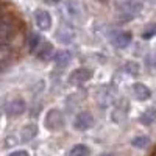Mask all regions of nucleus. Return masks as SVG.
<instances>
[{
  "mask_svg": "<svg viewBox=\"0 0 156 156\" xmlns=\"http://www.w3.org/2000/svg\"><path fill=\"white\" fill-rule=\"evenodd\" d=\"M27 23L17 8L0 0V72L8 67L28 42Z\"/></svg>",
  "mask_w": 156,
  "mask_h": 156,
  "instance_id": "f257e3e1",
  "label": "nucleus"
},
{
  "mask_svg": "<svg viewBox=\"0 0 156 156\" xmlns=\"http://www.w3.org/2000/svg\"><path fill=\"white\" fill-rule=\"evenodd\" d=\"M44 125L45 128H48L50 131H58L64 126V117L61 114V111L58 109H50L45 114V119H44Z\"/></svg>",
  "mask_w": 156,
  "mask_h": 156,
  "instance_id": "f03ea898",
  "label": "nucleus"
},
{
  "mask_svg": "<svg viewBox=\"0 0 156 156\" xmlns=\"http://www.w3.org/2000/svg\"><path fill=\"white\" fill-rule=\"evenodd\" d=\"M92 78V72L86 67H80V69H75L70 75H69V83L75 84V86H80L86 81H89Z\"/></svg>",
  "mask_w": 156,
  "mask_h": 156,
  "instance_id": "7ed1b4c3",
  "label": "nucleus"
},
{
  "mask_svg": "<svg viewBox=\"0 0 156 156\" xmlns=\"http://www.w3.org/2000/svg\"><path fill=\"white\" fill-rule=\"evenodd\" d=\"M34 22H36L39 30H42V31L50 30V27H51V16H50V12L45 11V9H37L34 12Z\"/></svg>",
  "mask_w": 156,
  "mask_h": 156,
  "instance_id": "20e7f679",
  "label": "nucleus"
},
{
  "mask_svg": "<svg viewBox=\"0 0 156 156\" xmlns=\"http://www.w3.org/2000/svg\"><path fill=\"white\" fill-rule=\"evenodd\" d=\"M92 125H94V117L87 111H83L75 117V128L80 129V131H86V129L92 128Z\"/></svg>",
  "mask_w": 156,
  "mask_h": 156,
  "instance_id": "39448f33",
  "label": "nucleus"
},
{
  "mask_svg": "<svg viewBox=\"0 0 156 156\" xmlns=\"http://www.w3.org/2000/svg\"><path fill=\"white\" fill-rule=\"evenodd\" d=\"M25 109H27V105H25V101H23L22 98H14V100H11L8 105H6V108H5L6 114L11 115V117L20 115Z\"/></svg>",
  "mask_w": 156,
  "mask_h": 156,
  "instance_id": "423d86ee",
  "label": "nucleus"
},
{
  "mask_svg": "<svg viewBox=\"0 0 156 156\" xmlns=\"http://www.w3.org/2000/svg\"><path fill=\"white\" fill-rule=\"evenodd\" d=\"M133 41V36L129 31H119L115 33L114 37H112V44L117 47V48H126Z\"/></svg>",
  "mask_w": 156,
  "mask_h": 156,
  "instance_id": "0eeeda50",
  "label": "nucleus"
},
{
  "mask_svg": "<svg viewBox=\"0 0 156 156\" xmlns=\"http://www.w3.org/2000/svg\"><path fill=\"white\" fill-rule=\"evenodd\" d=\"M131 90H133L134 98H137V100H140V101L148 100V98H150V95H151L150 89H148L145 84H142V83H134V84H133V87H131Z\"/></svg>",
  "mask_w": 156,
  "mask_h": 156,
  "instance_id": "6e6552de",
  "label": "nucleus"
},
{
  "mask_svg": "<svg viewBox=\"0 0 156 156\" xmlns=\"http://www.w3.org/2000/svg\"><path fill=\"white\" fill-rule=\"evenodd\" d=\"M36 134H37V126H36L34 123H28V125H25V126L22 128L20 139H22L23 142H28V140H31Z\"/></svg>",
  "mask_w": 156,
  "mask_h": 156,
  "instance_id": "1a4fd4ad",
  "label": "nucleus"
},
{
  "mask_svg": "<svg viewBox=\"0 0 156 156\" xmlns=\"http://www.w3.org/2000/svg\"><path fill=\"white\" fill-rule=\"evenodd\" d=\"M70 59H72V55H70V51H67V50H61V51H58V53L55 55V64L58 67H66L67 64L70 62Z\"/></svg>",
  "mask_w": 156,
  "mask_h": 156,
  "instance_id": "9d476101",
  "label": "nucleus"
},
{
  "mask_svg": "<svg viewBox=\"0 0 156 156\" xmlns=\"http://www.w3.org/2000/svg\"><path fill=\"white\" fill-rule=\"evenodd\" d=\"M36 51H37V58L39 59L47 61V59H50L51 53H53V45H51L50 42H42L41 47H39Z\"/></svg>",
  "mask_w": 156,
  "mask_h": 156,
  "instance_id": "9b49d317",
  "label": "nucleus"
},
{
  "mask_svg": "<svg viewBox=\"0 0 156 156\" xmlns=\"http://www.w3.org/2000/svg\"><path fill=\"white\" fill-rule=\"evenodd\" d=\"M27 45H28V50H30V51H36V50L39 48V45H41V37H39V34L31 33V34L28 36Z\"/></svg>",
  "mask_w": 156,
  "mask_h": 156,
  "instance_id": "f8f14e48",
  "label": "nucleus"
},
{
  "mask_svg": "<svg viewBox=\"0 0 156 156\" xmlns=\"http://www.w3.org/2000/svg\"><path fill=\"white\" fill-rule=\"evenodd\" d=\"M87 154H89V148L86 145H81V144L72 147V150L69 153V156H87Z\"/></svg>",
  "mask_w": 156,
  "mask_h": 156,
  "instance_id": "ddd939ff",
  "label": "nucleus"
},
{
  "mask_svg": "<svg viewBox=\"0 0 156 156\" xmlns=\"http://www.w3.org/2000/svg\"><path fill=\"white\" fill-rule=\"evenodd\" d=\"M156 112H154V109H148V111H145L144 114H142V117H140V122L142 123H145V125H148V123H151L153 120H154V115Z\"/></svg>",
  "mask_w": 156,
  "mask_h": 156,
  "instance_id": "4468645a",
  "label": "nucleus"
},
{
  "mask_svg": "<svg viewBox=\"0 0 156 156\" xmlns=\"http://www.w3.org/2000/svg\"><path fill=\"white\" fill-rule=\"evenodd\" d=\"M148 137H145V136H139V137H136V139H133V145L134 147H137V148H145L147 145H148Z\"/></svg>",
  "mask_w": 156,
  "mask_h": 156,
  "instance_id": "2eb2a0df",
  "label": "nucleus"
},
{
  "mask_svg": "<svg viewBox=\"0 0 156 156\" xmlns=\"http://www.w3.org/2000/svg\"><path fill=\"white\" fill-rule=\"evenodd\" d=\"M156 34V23H150L148 27L144 30V33H142V37L144 39H150Z\"/></svg>",
  "mask_w": 156,
  "mask_h": 156,
  "instance_id": "dca6fc26",
  "label": "nucleus"
},
{
  "mask_svg": "<svg viewBox=\"0 0 156 156\" xmlns=\"http://www.w3.org/2000/svg\"><path fill=\"white\" fill-rule=\"evenodd\" d=\"M8 156H28V153L25 151V150H17V151H12V153H9Z\"/></svg>",
  "mask_w": 156,
  "mask_h": 156,
  "instance_id": "f3484780",
  "label": "nucleus"
},
{
  "mask_svg": "<svg viewBox=\"0 0 156 156\" xmlns=\"http://www.w3.org/2000/svg\"><path fill=\"white\" fill-rule=\"evenodd\" d=\"M47 2H48V3H51V5H56V3L59 2V0H47Z\"/></svg>",
  "mask_w": 156,
  "mask_h": 156,
  "instance_id": "a211bd4d",
  "label": "nucleus"
}]
</instances>
